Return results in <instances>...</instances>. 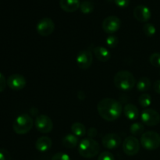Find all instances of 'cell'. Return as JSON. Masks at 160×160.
I'll return each mask as SVG.
<instances>
[{
    "label": "cell",
    "instance_id": "2",
    "mask_svg": "<svg viewBox=\"0 0 160 160\" xmlns=\"http://www.w3.org/2000/svg\"><path fill=\"white\" fill-rule=\"evenodd\" d=\"M114 84L120 90L128 92L135 86L136 80L131 72L120 70L114 76Z\"/></svg>",
    "mask_w": 160,
    "mask_h": 160
},
{
    "label": "cell",
    "instance_id": "12",
    "mask_svg": "<svg viewBox=\"0 0 160 160\" xmlns=\"http://www.w3.org/2000/svg\"><path fill=\"white\" fill-rule=\"evenodd\" d=\"M26 79L24 77L19 73L10 75L7 79V85L9 88L14 91L22 90L26 86Z\"/></svg>",
    "mask_w": 160,
    "mask_h": 160
},
{
    "label": "cell",
    "instance_id": "7",
    "mask_svg": "<svg viewBox=\"0 0 160 160\" xmlns=\"http://www.w3.org/2000/svg\"><path fill=\"white\" fill-rule=\"evenodd\" d=\"M37 32L43 37L50 35L55 30V23L49 17H44L41 19L36 26Z\"/></svg>",
    "mask_w": 160,
    "mask_h": 160
},
{
    "label": "cell",
    "instance_id": "19",
    "mask_svg": "<svg viewBox=\"0 0 160 160\" xmlns=\"http://www.w3.org/2000/svg\"><path fill=\"white\" fill-rule=\"evenodd\" d=\"M78 138L74 134H67L62 139V144L67 148H73L78 145Z\"/></svg>",
    "mask_w": 160,
    "mask_h": 160
},
{
    "label": "cell",
    "instance_id": "30",
    "mask_svg": "<svg viewBox=\"0 0 160 160\" xmlns=\"http://www.w3.org/2000/svg\"><path fill=\"white\" fill-rule=\"evenodd\" d=\"M0 160H11L10 154L6 149L0 148Z\"/></svg>",
    "mask_w": 160,
    "mask_h": 160
},
{
    "label": "cell",
    "instance_id": "22",
    "mask_svg": "<svg viewBox=\"0 0 160 160\" xmlns=\"http://www.w3.org/2000/svg\"><path fill=\"white\" fill-rule=\"evenodd\" d=\"M144 125L141 123H134L130 127V131L133 135H140L144 132Z\"/></svg>",
    "mask_w": 160,
    "mask_h": 160
},
{
    "label": "cell",
    "instance_id": "16",
    "mask_svg": "<svg viewBox=\"0 0 160 160\" xmlns=\"http://www.w3.org/2000/svg\"><path fill=\"white\" fill-rule=\"evenodd\" d=\"M52 145V142L51 138L47 136H43V137H40L36 141L35 148L38 151L41 152H45L51 148Z\"/></svg>",
    "mask_w": 160,
    "mask_h": 160
},
{
    "label": "cell",
    "instance_id": "5",
    "mask_svg": "<svg viewBox=\"0 0 160 160\" xmlns=\"http://www.w3.org/2000/svg\"><path fill=\"white\" fill-rule=\"evenodd\" d=\"M141 145L148 151L157 149L160 146V134L156 131H147L142 134L140 140Z\"/></svg>",
    "mask_w": 160,
    "mask_h": 160
},
{
    "label": "cell",
    "instance_id": "17",
    "mask_svg": "<svg viewBox=\"0 0 160 160\" xmlns=\"http://www.w3.org/2000/svg\"><path fill=\"white\" fill-rule=\"evenodd\" d=\"M94 54L97 59L102 62H107L111 58V52H109V50L102 46L95 47L94 48Z\"/></svg>",
    "mask_w": 160,
    "mask_h": 160
},
{
    "label": "cell",
    "instance_id": "29",
    "mask_svg": "<svg viewBox=\"0 0 160 160\" xmlns=\"http://www.w3.org/2000/svg\"><path fill=\"white\" fill-rule=\"evenodd\" d=\"M52 160H70V156L64 152H57L52 156Z\"/></svg>",
    "mask_w": 160,
    "mask_h": 160
},
{
    "label": "cell",
    "instance_id": "24",
    "mask_svg": "<svg viewBox=\"0 0 160 160\" xmlns=\"http://www.w3.org/2000/svg\"><path fill=\"white\" fill-rule=\"evenodd\" d=\"M138 102H139V104L141 105L142 107L143 108L148 107L152 103L151 95L146 93L142 94V95H141L140 97H139Z\"/></svg>",
    "mask_w": 160,
    "mask_h": 160
},
{
    "label": "cell",
    "instance_id": "10",
    "mask_svg": "<svg viewBox=\"0 0 160 160\" xmlns=\"http://www.w3.org/2000/svg\"><path fill=\"white\" fill-rule=\"evenodd\" d=\"M121 21L116 16H109L104 19L102 22V29L107 34H113L120 29Z\"/></svg>",
    "mask_w": 160,
    "mask_h": 160
},
{
    "label": "cell",
    "instance_id": "8",
    "mask_svg": "<svg viewBox=\"0 0 160 160\" xmlns=\"http://www.w3.org/2000/svg\"><path fill=\"white\" fill-rule=\"evenodd\" d=\"M142 121L144 124L154 127L160 123V114L152 109H145L141 114Z\"/></svg>",
    "mask_w": 160,
    "mask_h": 160
},
{
    "label": "cell",
    "instance_id": "9",
    "mask_svg": "<svg viewBox=\"0 0 160 160\" xmlns=\"http://www.w3.org/2000/svg\"><path fill=\"white\" fill-rule=\"evenodd\" d=\"M140 142L137 138L133 136L126 138L123 143V152L128 156H135L140 150Z\"/></svg>",
    "mask_w": 160,
    "mask_h": 160
},
{
    "label": "cell",
    "instance_id": "20",
    "mask_svg": "<svg viewBox=\"0 0 160 160\" xmlns=\"http://www.w3.org/2000/svg\"><path fill=\"white\" fill-rule=\"evenodd\" d=\"M71 131L73 132V134L78 138L84 137L86 134V132H87L84 125L83 123H79V122H77V123H74L72 124Z\"/></svg>",
    "mask_w": 160,
    "mask_h": 160
},
{
    "label": "cell",
    "instance_id": "4",
    "mask_svg": "<svg viewBox=\"0 0 160 160\" xmlns=\"http://www.w3.org/2000/svg\"><path fill=\"white\" fill-rule=\"evenodd\" d=\"M34 121L28 114H21L18 116L12 123V129L17 134H25L29 132L33 128Z\"/></svg>",
    "mask_w": 160,
    "mask_h": 160
},
{
    "label": "cell",
    "instance_id": "13",
    "mask_svg": "<svg viewBox=\"0 0 160 160\" xmlns=\"http://www.w3.org/2000/svg\"><path fill=\"white\" fill-rule=\"evenodd\" d=\"M103 146L109 150L115 149L118 148L121 144V138L117 134H107L102 139Z\"/></svg>",
    "mask_w": 160,
    "mask_h": 160
},
{
    "label": "cell",
    "instance_id": "21",
    "mask_svg": "<svg viewBox=\"0 0 160 160\" xmlns=\"http://www.w3.org/2000/svg\"><path fill=\"white\" fill-rule=\"evenodd\" d=\"M151 87V81L149 78L146 77L140 78L137 82V89L141 92H144L148 91Z\"/></svg>",
    "mask_w": 160,
    "mask_h": 160
},
{
    "label": "cell",
    "instance_id": "34",
    "mask_svg": "<svg viewBox=\"0 0 160 160\" xmlns=\"http://www.w3.org/2000/svg\"><path fill=\"white\" fill-rule=\"evenodd\" d=\"M153 88H154L155 92L160 95V80H157L156 81H155Z\"/></svg>",
    "mask_w": 160,
    "mask_h": 160
},
{
    "label": "cell",
    "instance_id": "6",
    "mask_svg": "<svg viewBox=\"0 0 160 160\" xmlns=\"http://www.w3.org/2000/svg\"><path fill=\"white\" fill-rule=\"evenodd\" d=\"M34 125L36 129L41 133L48 134L50 133L53 129V123L49 117L46 115L38 116L34 120Z\"/></svg>",
    "mask_w": 160,
    "mask_h": 160
},
{
    "label": "cell",
    "instance_id": "26",
    "mask_svg": "<svg viewBox=\"0 0 160 160\" xmlns=\"http://www.w3.org/2000/svg\"><path fill=\"white\" fill-rule=\"evenodd\" d=\"M106 45L109 47V48H116L119 44V39L117 36L115 35H109L108 36L107 38L106 39Z\"/></svg>",
    "mask_w": 160,
    "mask_h": 160
},
{
    "label": "cell",
    "instance_id": "25",
    "mask_svg": "<svg viewBox=\"0 0 160 160\" xmlns=\"http://www.w3.org/2000/svg\"><path fill=\"white\" fill-rule=\"evenodd\" d=\"M143 32L147 37H153L156 33V28L152 23H146L143 26Z\"/></svg>",
    "mask_w": 160,
    "mask_h": 160
},
{
    "label": "cell",
    "instance_id": "33",
    "mask_svg": "<svg viewBox=\"0 0 160 160\" xmlns=\"http://www.w3.org/2000/svg\"><path fill=\"white\" fill-rule=\"evenodd\" d=\"M88 135L89 138H94L97 135V130L95 128H90L88 131Z\"/></svg>",
    "mask_w": 160,
    "mask_h": 160
},
{
    "label": "cell",
    "instance_id": "15",
    "mask_svg": "<svg viewBox=\"0 0 160 160\" xmlns=\"http://www.w3.org/2000/svg\"><path fill=\"white\" fill-rule=\"evenodd\" d=\"M59 6L62 10L72 12L79 9L81 2L79 0H59Z\"/></svg>",
    "mask_w": 160,
    "mask_h": 160
},
{
    "label": "cell",
    "instance_id": "32",
    "mask_svg": "<svg viewBox=\"0 0 160 160\" xmlns=\"http://www.w3.org/2000/svg\"><path fill=\"white\" fill-rule=\"evenodd\" d=\"M116 5L119 7H127L130 4V0H114Z\"/></svg>",
    "mask_w": 160,
    "mask_h": 160
},
{
    "label": "cell",
    "instance_id": "18",
    "mask_svg": "<svg viewBox=\"0 0 160 160\" xmlns=\"http://www.w3.org/2000/svg\"><path fill=\"white\" fill-rule=\"evenodd\" d=\"M123 112L126 118L130 120H134L138 117L139 112L137 106L133 104H128L124 106L123 109Z\"/></svg>",
    "mask_w": 160,
    "mask_h": 160
},
{
    "label": "cell",
    "instance_id": "31",
    "mask_svg": "<svg viewBox=\"0 0 160 160\" xmlns=\"http://www.w3.org/2000/svg\"><path fill=\"white\" fill-rule=\"evenodd\" d=\"M7 85V81L5 78L4 75L0 73V92H2L6 89Z\"/></svg>",
    "mask_w": 160,
    "mask_h": 160
},
{
    "label": "cell",
    "instance_id": "23",
    "mask_svg": "<svg viewBox=\"0 0 160 160\" xmlns=\"http://www.w3.org/2000/svg\"><path fill=\"white\" fill-rule=\"evenodd\" d=\"M80 8L83 13L88 14L94 10V4L92 2L87 0V1H84L81 3Z\"/></svg>",
    "mask_w": 160,
    "mask_h": 160
},
{
    "label": "cell",
    "instance_id": "3",
    "mask_svg": "<svg viewBox=\"0 0 160 160\" xmlns=\"http://www.w3.org/2000/svg\"><path fill=\"white\" fill-rule=\"evenodd\" d=\"M99 144L93 138L83 139L78 146V152L82 157L90 159L96 156L99 153Z\"/></svg>",
    "mask_w": 160,
    "mask_h": 160
},
{
    "label": "cell",
    "instance_id": "11",
    "mask_svg": "<svg viewBox=\"0 0 160 160\" xmlns=\"http://www.w3.org/2000/svg\"><path fill=\"white\" fill-rule=\"evenodd\" d=\"M77 64L82 70H87L91 67L93 61V56L89 49L81 50L76 58Z\"/></svg>",
    "mask_w": 160,
    "mask_h": 160
},
{
    "label": "cell",
    "instance_id": "27",
    "mask_svg": "<svg viewBox=\"0 0 160 160\" xmlns=\"http://www.w3.org/2000/svg\"><path fill=\"white\" fill-rule=\"evenodd\" d=\"M149 62L153 67H160V53H153L150 56Z\"/></svg>",
    "mask_w": 160,
    "mask_h": 160
},
{
    "label": "cell",
    "instance_id": "14",
    "mask_svg": "<svg viewBox=\"0 0 160 160\" xmlns=\"http://www.w3.org/2000/svg\"><path fill=\"white\" fill-rule=\"evenodd\" d=\"M151 10L149 8L144 5L137 6L134 9V17L139 22H147L151 18Z\"/></svg>",
    "mask_w": 160,
    "mask_h": 160
},
{
    "label": "cell",
    "instance_id": "28",
    "mask_svg": "<svg viewBox=\"0 0 160 160\" xmlns=\"http://www.w3.org/2000/svg\"><path fill=\"white\" fill-rule=\"evenodd\" d=\"M98 160H115V158L113 155L109 152H104L99 155Z\"/></svg>",
    "mask_w": 160,
    "mask_h": 160
},
{
    "label": "cell",
    "instance_id": "1",
    "mask_svg": "<svg viewBox=\"0 0 160 160\" xmlns=\"http://www.w3.org/2000/svg\"><path fill=\"white\" fill-rule=\"evenodd\" d=\"M100 117L107 121H114L120 118L123 112L121 103L114 98H106L100 100L97 106Z\"/></svg>",
    "mask_w": 160,
    "mask_h": 160
}]
</instances>
